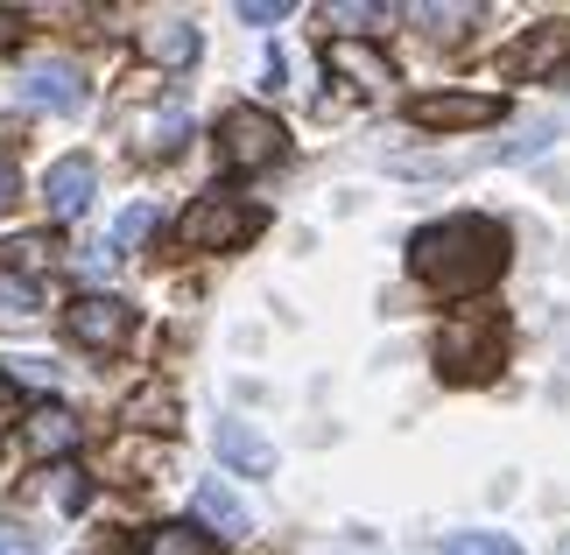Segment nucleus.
<instances>
[{
    "mask_svg": "<svg viewBox=\"0 0 570 555\" xmlns=\"http://www.w3.org/2000/svg\"><path fill=\"white\" fill-rule=\"evenodd\" d=\"M324 57H332L345 78H360L366 92H381V85H387V63H381L374 50H360V42H332V50H324Z\"/></svg>",
    "mask_w": 570,
    "mask_h": 555,
    "instance_id": "obj_15",
    "label": "nucleus"
},
{
    "mask_svg": "<svg viewBox=\"0 0 570 555\" xmlns=\"http://www.w3.org/2000/svg\"><path fill=\"white\" fill-rule=\"evenodd\" d=\"M14 205H21V169L0 162V211H14Z\"/></svg>",
    "mask_w": 570,
    "mask_h": 555,
    "instance_id": "obj_27",
    "label": "nucleus"
},
{
    "mask_svg": "<svg viewBox=\"0 0 570 555\" xmlns=\"http://www.w3.org/2000/svg\"><path fill=\"white\" fill-rule=\"evenodd\" d=\"M212 443H218V457H226L239 478H268V472H275V443L261 436L254 422H218Z\"/></svg>",
    "mask_w": 570,
    "mask_h": 555,
    "instance_id": "obj_10",
    "label": "nucleus"
},
{
    "mask_svg": "<svg viewBox=\"0 0 570 555\" xmlns=\"http://www.w3.org/2000/svg\"><path fill=\"white\" fill-rule=\"evenodd\" d=\"M141 555H212V535L190 527V521H169V527H156V535L141 542Z\"/></svg>",
    "mask_w": 570,
    "mask_h": 555,
    "instance_id": "obj_14",
    "label": "nucleus"
},
{
    "mask_svg": "<svg viewBox=\"0 0 570 555\" xmlns=\"http://www.w3.org/2000/svg\"><path fill=\"white\" fill-rule=\"evenodd\" d=\"M71 338L92 345V351H120L127 338H135V309H127L120 296H78L71 303Z\"/></svg>",
    "mask_w": 570,
    "mask_h": 555,
    "instance_id": "obj_6",
    "label": "nucleus"
},
{
    "mask_svg": "<svg viewBox=\"0 0 570 555\" xmlns=\"http://www.w3.org/2000/svg\"><path fill=\"white\" fill-rule=\"evenodd\" d=\"M14 36H21V14H0V50H8Z\"/></svg>",
    "mask_w": 570,
    "mask_h": 555,
    "instance_id": "obj_28",
    "label": "nucleus"
},
{
    "mask_svg": "<svg viewBox=\"0 0 570 555\" xmlns=\"http://www.w3.org/2000/svg\"><path fill=\"white\" fill-rule=\"evenodd\" d=\"M500 359H508V324H500V309H458V317L436 330V373H444V380H493Z\"/></svg>",
    "mask_w": 570,
    "mask_h": 555,
    "instance_id": "obj_2",
    "label": "nucleus"
},
{
    "mask_svg": "<svg viewBox=\"0 0 570 555\" xmlns=\"http://www.w3.org/2000/svg\"><path fill=\"white\" fill-rule=\"evenodd\" d=\"M0 254H8V268L21 275V268H42V260H50L57 247H50V239H14V247H0Z\"/></svg>",
    "mask_w": 570,
    "mask_h": 555,
    "instance_id": "obj_21",
    "label": "nucleus"
},
{
    "mask_svg": "<svg viewBox=\"0 0 570 555\" xmlns=\"http://www.w3.org/2000/svg\"><path fill=\"white\" fill-rule=\"evenodd\" d=\"M141 50L156 63H190L197 57V29H190V21H156V29L141 36Z\"/></svg>",
    "mask_w": 570,
    "mask_h": 555,
    "instance_id": "obj_13",
    "label": "nucleus"
},
{
    "mask_svg": "<svg viewBox=\"0 0 570 555\" xmlns=\"http://www.w3.org/2000/svg\"><path fill=\"white\" fill-rule=\"evenodd\" d=\"M21 106H36V113H85V78H78V63H29L21 71Z\"/></svg>",
    "mask_w": 570,
    "mask_h": 555,
    "instance_id": "obj_5",
    "label": "nucleus"
},
{
    "mask_svg": "<svg viewBox=\"0 0 570 555\" xmlns=\"http://www.w3.org/2000/svg\"><path fill=\"white\" fill-rule=\"evenodd\" d=\"M42 296H36V281H21V275H0V317H36Z\"/></svg>",
    "mask_w": 570,
    "mask_h": 555,
    "instance_id": "obj_19",
    "label": "nucleus"
},
{
    "mask_svg": "<svg viewBox=\"0 0 570 555\" xmlns=\"http://www.w3.org/2000/svg\"><path fill=\"white\" fill-rule=\"evenodd\" d=\"M21 443H29L36 457H63V450H78V415H71V408H57V402H42L29 422H21Z\"/></svg>",
    "mask_w": 570,
    "mask_h": 555,
    "instance_id": "obj_11",
    "label": "nucleus"
},
{
    "mask_svg": "<svg viewBox=\"0 0 570 555\" xmlns=\"http://www.w3.org/2000/svg\"><path fill=\"white\" fill-rule=\"evenodd\" d=\"M14 380H36V387H50V380H57V366H50V359H14Z\"/></svg>",
    "mask_w": 570,
    "mask_h": 555,
    "instance_id": "obj_26",
    "label": "nucleus"
},
{
    "mask_svg": "<svg viewBox=\"0 0 570 555\" xmlns=\"http://www.w3.org/2000/svg\"><path fill=\"white\" fill-rule=\"evenodd\" d=\"M0 555H36V535L21 521H0Z\"/></svg>",
    "mask_w": 570,
    "mask_h": 555,
    "instance_id": "obj_23",
    "label": "nucleus"
},
{
    "mask_svg": "<svg viewBox=\"0 0 570 555\" xmlns=\"http://www.w3.org/2000/svg\"><path fill=\"white\" fill-rule=\"evenodd\" d=\"M85 499H92V485H85V472H57V506H63V514H78Z\"/></svg>",
    "mask_w": 570,
    "mask_h": 555,
    "instance_id": "obj_22",
    "label": "nucleus"
},
{
    "mask_svg": "<svg viewBox=\"0 0 570 555\" xmlns=\"http://www.w3.org/2000/svg\"><path fill=\"white\" fill-rule=\"evenodd\" d=\"M415 127H430V135H451V127H487L500 120V99L493 92H423L409 106Z\"/></svg>",
    "mask_w": 570,
    "mask_h": 555,
    "instance_id": "obj_7",
    "label": "nucleus"
},
{
    "mask_svg": "<svg viewBox=\"0 0 570 555\" xmlns=\"http://www.w3.org/2000/svg\"><path fill=\"white\" fill-rule=\"evenodd\" d=\"M436 548H444V555H521L508 535H479V527H465V535H444Z\"/></svg>",
    "mask_w": 570,
    "mask_h": 555,
    "instance_id": "obj_17",
    "label": "nucleus"
},
{
    "mask_svg": "<svg viewBox=\"0 0 570 555\" xmlns=\"http://www.w3.org/2000/svg\"><path fill=\"white\" fill-rule=\"evenodd\" d=\"M127 422H135V429H169V422H177V402H169L163 387H141L135 402H127Z\"/></svg>",
    "mask_w": 570,
    "mask_h": 555,
    "instance_id": "obj_16",
    "label": "nucleus"
},
{
    "mask_svg": "<svg viewBox=\"0 0 570 555\" xmlns=\"http://www.w3.org/2000/svg\"><path fill=\"white\" fill-rule=\"evenodd\" d=\"M282 14H289V0H247V8H239V21H261V29L282 21Z\"/></svg>",
    "mask_w": 570,
    "mask_h": 555,
    "instance_id": "obj_24",
    "label": "nucleus"
},
{
    "mask_svg": "<svg viewBox=\"0 0 570 555\" xmlns=\"http://www.w3.org/2000/svg\"><path fill=\"white\" fill-rule=\"evenodd\" d=\"M472 8H415V21H430L436 36H451V21H465Z\"/></svg>",
    "mask_w": 570,
    "mask_h": 555,
    "instance_id": "obj_25",
    "label": "nucleus"
},
{
    "mask_svg": "<svg viewBox=\"0 0 570 555\" xmlns=\"http://www.w3.org/2000/svg\"><path fill=\"white\" fill-rule=\"evenodd\" d=\"M261 226V211H247L239 197H197V205L184 211V226H177V239L190 254H226V247H239Z\"/></svg>",
    "mask_w": 570,
    "mask_h": 555,
    "instance_id": "obj_4",
    "label": "nucleus"
},
{
    "mask_svg": "<svg viewBox=\"0 0 570 555\" xmlns=\"http://www.w3.org/2000/svg\"><path fill=\"white\" fill-rule=\"evenodd\" d=\"M148 232H156V211H148V205H127V211H120V226H114V254L141 247Z\"/></svg>",
    "mask_w": 570,
    "mask_h": 555,
    "instance_id": "obj_20",
    "label": "nucleus"
},
{
    "mask_svg": "<svg viewBox=\"0 0 570 555\" xmlns=\"http://www.w3.org/2000/svg\"><path fill=\"white\" fill-rule=\"evenodd\" d=\"M563 57H570V21H550V29H535L508 63L514 71H550V63H563Z\"/></svg>",
    "mask_w": 570,
    "mask_h": 555,
    "instance_id": "obj_12",
    "label": "nucleus"
},
{
    "mask_svg": "<svg viewBox=\"0 0 570 555\" xmlns=\"http://www.w3.org/2000/svg\"><path fill=\"white\" fill-rule=\"evenodd\" d=\"M289 148L275 113H261V106H233L226 120H218V155H226V169H268L275 155Z\"/></svg>",
    "mask_w": 570,
    "mask_h": 555,
    "instance_id": "obj_3",
    "label": "nucleus"
},
{
    "mask_svg": "<svg viewBox=\"0 0 570 555\" xmlns=\"http://www.w3.org/2000/svg\"><path fill=\"white\" fill-rule=\"evenodd\" d=\"M0 408H8V380H0Z\"/></svg>",
    "mask_w": 570,
    "mask_h": 555,
    "instance_id": "obj_29",
    "label": "nucleus"
},
{
    "mask_svg": "<svg viewBox=\"0 0 570 555\" xmlns=\"http://www.w3.org/2000/svg\"><path fill=\"white\" fill-rule=\"evenodd\" d=\"M190 506H197V521H205L218 542H239V535H254V514H247V499H239L226 478H205V485L190 493Z\"/></svg>",
    "mask_w": 570,
    "mask_h": 555,
    "instance_id": "obj_9",
    "label": "nucleus"
},
{
    "mask_svg": "<svg viewBox=\"0 0 570 555\" xmlns=\"http://www.w3.org/2000/svg\"><path fill=\"white\" fill-rule=\"evenodd\" d=\"M190 135V113L184 106H169V113H156V135H148V155H177Z\"/></svg>",
    "mask_w": 570,
    "mask_h": 555,
    "instance_id": "obj_18",
    "label": "nucleus"
},
{
    "mask_svg": "<svg viewBox=\"0 0 570 555\" xmlns=\"http://www.w3.org/2000/svg\"><path fill=\"white\" fill-rule=\"evenodd\" d=\"M42 197H50L57 218H85L99 197V169L92 155H63V162H50V176H42Z\"/></svg>",
    "mask_w": 570,
    "mask_h": 555,
    "instance_id": "obj_8",
    "label": "nucleus"
},
{
    "mask_svg": "<svg viewBox=\"0 0 570 555\" xmlns=\"http://www.w3.org/2000/svg\"><path fill=\"white\" fill-rule=\"evenodd\" d=\"M409 275L436 288V296H479L508 275V226L479 211H458V218H436L409 239Z\"/></svg>",
    "mask_w": 570,
    "mask_h": 555,
    "instance_id": "obj_1",
    "label": "nucleus"
}]
</instances>
